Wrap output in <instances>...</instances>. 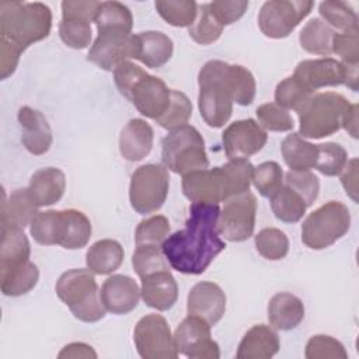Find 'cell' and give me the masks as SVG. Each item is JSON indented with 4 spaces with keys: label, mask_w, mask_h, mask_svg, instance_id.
Wrapping results in <instances>:
<instances>
[{
    "label": "cell",
    "mask_w": 359,
    "mask_h": 359,
    "mask_svg": "<svg viewBox=\"0 0 359 359\" xmlns=\"http://www.w3.org/2000/svg\"><path fill=\"white\" fill-rule=\"evenodd\" d=\"M220 209L213 203H192L184 229L168 234L161 251L170 266L181 273L201 275L226 248L217 230Z\"/></svg>",
    "instance_id": "cell-1"
},
{
    "label": "cell",
    "mask_w": 359,
    "mask_h": 359,
    "mask_svg": "<svg viewBox=\"0 0 359 359\" xmlns=\"http://www.w3.org/2000/svg\"><path fill=\"white\" fill-rule=\"evenodd\" d=\"M114 81L119 93L146 118L156 121L170 105L171 88L160 77L146 73L129 60L115 67Z\"/></svg>",
    "instance_id": "cell-2"
},
{
    "label": "cell",
    "mask_w": 359,
    "mask_h": 359,
    "mask_svg": "<svg viewBox=\"0 0 359 359\" xmlns=\"http://www.w3.org/2000/svg\"><path fill=\"white\" fill-rule=\"evenodd\" d=\"M52 28V11L39 1H1L0 39L25 50L34 42L48 38Z\"/></svg>",
    "instance_id": "cell-3"
},
{
    "label": "cell",
    "mask_w": 359,
    "mask_h": 359,
    "mask_svg": "<svg viewBox=\"0 0 359 359\" xmlns=\"http://www.w3.org/2000/svg\"><path fill=\"white\" fill-rule=\"evenodd\" d=\"M29 233L38 244L79 250L90 241L93 227L90 219L80 210L50 209L36 213L29 224Z\"/></svg>",
    "instance_id": "cell-4"
},
{
    "label": "cell",
    "mask_w": 359,
    "mask_h": 359,
    "mask_svg": "<svg viewBox=\"0 0 359 359\" xmlns=\"http://www.w3.org/2000/svg\"><path fill=\"white\" fill-rule=\"evenodd\" d=\"M93 273L90 269H69L59 276L55 286L57 297L84 323H97L107 311Z\"/></svg>",
    "instance_id": "cell-5"
},
{
    "label": "cell",
    "mask_w": 359,
    "mask_h": 359,
    "mask_svg": "<svg viewBox=\"0 0 359 359\" xmlns=\"http://www.w3.org/2000/svg\"><path fill=\"white\" fill-rule=\"evenodd\" d=\"M161 160L165 168L181 175L209 165L205 140L198 129L191 125L170 130L163 137Z\"/></svg>",
    "instance_id": "cell-6"
},
{
    "label": "cell",
    "mask_w": 359,
    "mask_h": 359,
    "mask_svg": "<svg viewBox=\"0 0 359 359\" xmlns=\"http://www.w3.org/2000/svg\"><path fill=\"white\" fill-rule=\"evenodd\" d=\"M349 101L339 93H316L307 105L297 114L299 135L309 139L331 136L342 128V116Z\"/></svg>",
    "instance_id": "cell-7"
},
{
    "label": "cell",
    "mask_w": 359,
    "mask_h": 359,
    "mask_svg": "<svg viewBox=\"0 0 359 359\" xmlns=\"http://www.w3.org/2000/svg\"><path fill=\"white\" fill-rule=\"evenodd\" d=\"M351 227L349 209L330 201L313 210L302 224V241L311 250H324L342 238Z\"/></svg>",
    "instance_id": "cell-8"
},
{
    "label": "cell",
    "mask_w": 359,
    "mask_h": 359,
    "mask_svg": "<svg viewBox=\"0 0 359 359\" xmlns=\"http://www.w3.org/2000/svg\"><path fill=\"white\" fill-rule=\"evenodd\" d=\"M198 107L210 128H222L231 116L233 100L220 77V60L206 62L198 74Z\"/></svg>",
    "instance_id": "cell-9"
},
{
    "label": "cell",
    "mask_w": 359,
    "mask_h": 359,
    "mask_svg": "<svg viewBox=\"0 0 359 359\" xmlns=\"http://www.w3.org/2000/svg\"><path fill=\"white\" fill-rule=\"evenodd\" d=\"M170 175L161 164H144L135 170L129 184L130 206L140 215L157 212L165 202Z\"/></svg>",
    "instance_id": "cell-10"
},
{
    "label": "cell",
    "mask_w": 359,
    "mask_h": 359,
    "mask_svg": "<svg viewBox=\"0 0 359 359\" xmlns=\"http://www.w3.org/2000/svg\"><path fill=\"white\" fill-rule=\"evenodd\" d=\"M313 6L314 3L310 0L265 1L258 14V27L268 38H286L310 14Z\"/></svg>",
    "instance_id": "cell-11"
},
{
    "label": "cell",
    "mask_w": 359,
    "mask_h": 359,
    "mask_svg": "<svg viewBox=\"0 0 359 359\" xmlns=\"http://www.w3.org/2000/svg\"><path fill=\"white\" fill-rule=\"evenodd\" d=\"M133 341L143 359H175L178 356L170 325L160 314L142 317L135 325Z\"/></svg>",
    "instance_id": "cell-12"
},
{
    "label": "cell",
    "mask_w": 359,
    "mask_h": 359,
    "mask_svg": "<svg viewBox=\"0 0 359 359\" xmlns=\"http://www.w3.org/2000/svg\"><path fill=\"white\" fill-rule=\"evenodd\" d=\"M257 216V199L250 191L224 201V208L219 213L217 230L227 241L240 243L254 234Z\"/></svg>",
    "instance_id": "cell-13"
},
{
    "label": "cell",
    "mask_w": 359,
    "mask_h": 359,
    "mask_svg": "<svg viewBox=\"0 0 359 359\" xmlns=\"http://www.w3.org/2000/svg\"><path fill=\"white\" fill-rule=\"evenodd\" d=\"M174 344L178 353L191 359H219L220 351L212 339L210 325L201 317H185L174 332Z\"/></svg>",
    "instance_id": "cell-14"
},
{
    "label": "cell",
    "mask_w": 359,
    "mask_h": 359,
    "mask_svg": "<svg viewBox=\"0 0 359 359\" xmlns=\"http://www.w3.org/2000/svg\"><path fill=\"white\" fill-rule=\"evenodd\" d=\"M136 52L135 34L98 32L87 53V60L102 70L112 72L122 62L136 59Z\"/></svg>",
    "instance_id": "cell-15"
},
{
    "label": "cell",
    "mask_w": 359,
    "mask_h": 359,
    "mask_svg": "<svg viewBox=\"0 0 359 359\" xmlns=\"http://www.w3.org/2000/svg\"><path fill=\"white\" fill-rule=\"evenodd\" d=\"M268 139L266 132L254 119H240L230 123L223 135V149L230 160L248 158L262 150Z\"/></svg>",
    "instance_id": "cell-16"
},
{
    "label": "cell",
    "mask_w": 359,
    "mask_h": 359,
    "mask_svg": "<svg viewBox=\"0 0 359 359\" xmlns=\"http://www.w3.org/2000/svg\"><path fill=\"white\" fill-rule=\"evenodd\" d=\"M182 192L192 203L217 205L227 199L222 167L203 168L182 175Z\"/></svg>",
    "instance_id": "cell-17"
},
{
    "label": "cell",
    "mask_w": 359,
    "mask_h": 359,
    "mask_svg": "<svg viewBox=\"0 0 359 359\" xmlns=\"http://www.w3.org/2000/svg\"><path fill=\"white\" fill-rule=\"evenodd\" d=\"M293 76L314 91L323 87H335L345 83V66L332 57L309 59L297 63Z\"/></svg>",
    "instance_id": "cell-18"
},
{
    "label": "cell",
    "mask_w": 359,
    "mask_h": 359,
    "mask_svg": "<svg viewBox=\"0 0 359 359\" xmlns=\"http://www.w3.org/2000/svg\"><path fill=\"white\" fill-rule=\"evenodd\" d=\"M187 311L203 318L210 327L216 325L226 311V294L213 282H199L188 293Z\"/></svg>",
    "instance_id": "cell-19"
},
{
    "label": "cell",
    "mask_w": 359,
    "mask_h": 359,
    "mask_svg": "<svg viewBox=\"0 0 359 359\" xmlns=\"http://www.w3.org/2000/svg\"><path fill=\"white\" fill-rule=\"evenodd\" d=\"M100 294L107 311L123 316L136 309L140 299V289L130 276L112 275L104 280Z\"/></svg>",
    "instance_id": "cell-20"
},
{
    "label": "cell",
    "mask_w": 359,
    "mask_h": 359,
    "mask_svg": "<svg viewBox=\"0 0 359 359\" xmlns=\"http://www.w3.org/2000/svg\"><path fill=\"white\" fill-rule=\"evenodd\" d=\"M17 119L21 128V142L34 156L45 154L52 146V129L42 112L24 105L18 109Z\"/></svg>",
    "instance_id": "cell-21"
},
{
    "label": "cell",
    "mask_w": 359,
    "mask_h": 359,
    "mask_svg": "<svg viewBox=\"0 0 359 359\" xmlns=\"http://www.w3.org/2000/svg\"><path fill=\"white\" fill-rule=\"evenodd\" d=\"M143 302L158 311L170 310L178 299V285L170 269H160L140 278Z\"/></svg>",
    "instance_id": "cell-22"
},
{
    "label": "cell",
    "mask_w": 359,
    "mask_h": 359,
    "mask_svg": "<svg viewBox=\"0 0 359 359\" xmlns=\"http://www.w3.org/2000/svg\"><path fill=\"white\" fill-rule=\"evenodd\" d=\"M154 133L151 126L140 119H130L121 130L119 151L128 161H139L144 158L153 147Z\"/></svg>",
    "instance_id": "cell-23"
},
{
    "label": "cell",
    "mask_w": 359,
    "mask_h": 359,
    "mask_svg": "<svg viewBox=\"0 0 359 359\" xmlns=\"http://www.w3.org/2000/svg\"><path fill=\"white\" fill-rule=\"evenodd\" d=\"M280 348L278 334L265 324L251 327L237 349V359H271Z\"/></svg>",
    "instance_id": "cell-24"
},
{
    "label": "cell",
    "mask_w": 359,
    "mask_h": 359,
    "mask_svg": "<svg viewBox=\"0 0 359 359\" xmlns=\"http://www.w3.org/2000/svg\"><path fill=\"white\" fill-rule=\"evenodd\" d=\"M66 189L65 174L55 167L35 171L29 180L28 192L38 208L50 206L59 202Z\"/></svg>",
    "instance_id": "cell-25"
},
{
    "label": "cell",
    "mask_w": 359,
    "mask_h": 359,
    "mask_svg": "<svg viewBox=\"0 0 359 359\" xmlns=\"http://www.w3.org/2000/svg\"><path fill=\"white\" fill-rule=\"evenodd\" d=\"M136 59L151 69L164 66L172 56L174 45L170 36L160 31H143L135 34Z\"/></svg>",
    "instance_id": "cell-26"
},
{
    "label": "cell",
    "mask_w": 359,
    "mask_h": 359,
    "mask_svg": "<svg viewBox=\"0 0 359 359\" xmlns=\"http://www.w3.org/2000/svg\"><path fill=\"white\" fill-rule=\"evenodd\" d=\"M303 318L304 304L293 293H276L268 303V321L276 330L290 331L296 328Z\"/></svg>",
    "instance_id": "cell-27"
},
{
    "label": "cell",
    "mask_w": 359,
    "mask_h": 359,
    "mask_svg": "<svg viewBox=\"0 0 359 359\" xmlns=\"http://www.w3.org/2000/svg\"><path fill=\"white\" fill-rule=\"evenodd\" d=\"M220 76L233 102L250 105L254 101L257 84L252 73L247 67L220 62Z\"/></svg>",
    "instance_id": "cell-28"
},
{
    "label": "cell",
    "mask_w": 359,
    "mask_h": 359,
    "mask_svg": "<svg viewBox=\"0 0 359 359\" xmlns=\"http://www.w3.org/2000/svg\"><path fill=\"white\" fill-rule=\"evenodd\" d=\"M125 257L123 247L111 238L95 241L86 254L87 268L97 275H108L116 271Z\"/></svg>",
    "instance_id": "cell-29"
},
{
    "label": "cell",
    "mask_w": 359,
    "mask_h": 359,
    "mask_svg": "<svg viewBox=\"0 0 359 359\" xmlns=\"http://www.w3.org/2000/svg\"><path fill=\"white\" fill-rule=\"evenodd\" d=\"M29 241L22 229L1 224L0 272L11 269L29 259Z\"/></svg>",
    "instance_id": "cell-30"
},
{
    "label": "cell",
    "mask_w": 359,
    "mask_h": 359,
    "mask_svg": "<svg viewBox=\"0 0 359 359\" xmlns=\"http://www.w3.org/2000/svg\"><path fill=\"white\" fill-rule=\"evenodd\" d=\"M38 206L32 201L28 188H20L11 192L8 199H3L1 224L22 229L31 224L36 216Z\"/></svg>",
    "instance_id": "cell-31"
},
{
    "label": "cell",
    "mask_w": 359,
    "mask_h": 359,
    "mask_svg": "<svg viewBox=\"0 0 359 359\" xmlns=\"http://www.w3.org/2000/svg\"><path fill=\"white\" fill-rule=\"evenodd\" d=\"M282 157L293 171H307L314 168L317 160V144H313L299 133L287 135L280 144Z\"/></svg>",
    "instance_id": "cell-32"
},
{
    "label": "cell",
    "mask_w": 359,
    "mask_h": 359,
    "mask_svg": "<svg viewBox=\"0 0 359 359\" xmlns=\"http://www.w3.org/2000/svg\"><path fill=\"white\" fill-rule=\"evenodd\" d=\"M94 22L98 32L132 34L133 17L130 10L119 1H100Z\"/></svg>",
    "instance_id": "cell-33"
},
{
    "label": "cell",
    "mask_w": 359,
    "mask_h": 359,
    "mask_svg": "<svg viewBox=\"0 0 359 359\" xmlns=\"http://www.w3.org/2000/svg\"><path fill=\"white\" fill-rule=\"evenodd\" d=\"M39 279L38 266L29 259L4 272H0V287L4 296L17 297L31 292Z\"/></svg>",
    "instance_id": "cell-34"
},
{
    "label": "cell",
    "mask_w": 359,
    "mask_h": 359,
    "mask_svg": "<svg viewBox=\"0 0 359 359\" xmlns=\"http://www.w3.org/2000/svg\"><path fill=\"white\" fill-rule=\"evenodd\" d=\"M334 29L321 18H311L299 34L300 46L313 55L330 56L332 53Z\"/></svg>",
    "instance_id": "cell-35"
},
{
    "label": "cell",
    "mask_w": 359,
    "mask_h": 359,
    "mask_svg": "<svg viewBox=\"0 0 359 359\" xmlns=\"http://www.w3.org/2000/svg\"><path fill=\"white\" fill-rule=\"evenodd\" d=\"M271 209L276 219L285 223L299 222L309 208L304 199L287 185H282L271 198Z\"/></svg>",
    "instance_id": "cell-36"
},
{
    "label": "cell",
    "mask_w": 359,
    "mask_h": 359,
    "mask_svg": "<svg viewBox=\"0 0 359 359\" xmlns=\"http://www.w3.org/2000/svg\"><path fill=\"white\" fill-rule=\"evenodd\" d=\"M314 94V91L309 90L294 76H289L278 83L275 88V101L279 107L293 109L299 114Z\"/></svg>",
    "instance_id": "cell-37"
},
{
    "label": "cell",
    "mask_w": 359,
    "mask_h": 359,
    "mask_svg": "<svg viewBox=\"0 0 359 359\" xmlns=\"http://www.w3.org/2000/svg\"><path fill=\"white\" fill-rule=\"evenodd\" d=\"M91 21L81 15L62 14L59 36L65 45L73 49H84L91 42Z\"/></svg>",
    "instance_id": "cell-38"
},
{
    "label": "cell",
    "mask_w": 359,
    "mask_h": 359,
    "mask_svg": "<svg viewBox=\"0 0 359 359\" xmlns=\"http://www.w3.org/2000/svg\"><path fill=\"white\" fill-rule=\"evenodd\" d=\"M318 11L328 25L344 32H358V15L349 3L341 0L321 1Z\"/></svg>",
    "instance_id": "cell-39"
},
{
    "label": "cell",
    "mask_w": 359,
    "mask_h": 359,
    "mask_svg": "<svg viewBox=\"0 0 359 359\" xmlns=\"http://www.w3.org/2000/svg\"><path fill=\"white\" fill-rule=\"evenodd\" d=\"M154 7L160 17L172 27H191L198 14V4L192 0H157Z\"/></svg>",
    "instance_id": "cell-40"
},
{
    "label": "cell",
    "mask_w": 359,
    "mask_h": 359,
    "mask_svg": "<svg viewBox=\"0 0 359 359\" xmlns=\"http://www.w3.org/2000/svg\"><path fill=\"white\" fill-rule=\"evenodd\" d=\"M222 171L224 175L227 199L250 191L254 165L248 161V158L230 160L229 163L222 165Z\"/></svg>",
    "instance_id": "cell-41"
},
{
    "label": "cell",
    "mask_w": 359,
    "mask_h": 359,
    "mask_svg": "<svg viewBox=\"0 0 359 359\" xmlns=\"http://www.w3.org/2000/svg\"><path fill=\"white\" fill-rule=\"evenodd\" d=\"M223 32V25L210 13L209 4H199L198 14L194 24L188 28L189 36L199 45H209L216 42Z\"/></svg>",
    "instance_id": "cell-42"
},
{
    "label": "cell",
    "mask_w": 359,
    "mask_h": 359,
    "mask_svg": "<svg viewBox=\"0 0 359 359\" xmlns=\"http://www.w3.org/2000/svg\"><path fill=\"white\" fill-rule=\"evenodd\" d=\"M255 248L265 259L279 261L289 251V238L282 230L266 227L255 236Z\"/></svg>",
    "instance_id": "cell-43"
},
{
    "label": "cell",
    "mask_w": 359,
    "mask_h": 359,
    "mask_svg": "<svg viewBox=\"0 0 359 359\" xmlns=\"http://www.w3.org/2000/svg\"><path fill=\"white\" fill-rule=\"evenodd\" d=\"M192 115V104L189 98L178 91L171 90V101L167 111L156 119V122L168 130H174L184 125H188V121Z\"/></svg>",
    "instance_id": "cell-44"
},
{
    "label": "cell",
    "mask_w": 359,
    "mask_h": 359,
    "mask_svg": "<svg viewBox=\"0 0 359 359\" xmlns=\"http://www.w3.org/2000/svg\"><path fill=\"white\" fill-rule=\"evenodd\" d=\"M348 161L346 150L334 142L317 144V160L314 168L327 177H334L342 172Z\"/></svg>",
    "instance_id": "cell-45"
},
{
    "label": "cell",
    "mask_w": 359,
    "mask_h": 359,
    "mask_svg": "<svg viewBox=\"0 0 359 359\" xmlns=\"http://www.w3.org/2000/svg\"><path fill=\"white\" fill-rule=\"evenodd\" d=\"M170 234V222L163 215L142 220L135 231L136 245H160Z\"/></svg>",
    "instance_id": "cell-46"
},
{
    "label": "cell",
    "mask_w": 359,
    "mask_h": 359,
    "mask_svg": "<svg viewBox=\"0 0 359 359\" xmlns=\"http://www.w3.org/2000/svg\"><path fill=\"white\" fill-rule=\"evenodd\" d=\"M252 184L264 198H271L283 185V171L276 161H264L254 167Z\"/></svg>",
    "instance_id": "cell-47"
},
{
    "label": "cell",
    "mask_w": 359,
    "mask_h": 359,
    "mask_svg": "<svg viewBox=\"0 0 359 359\" xmlns=\"http://www.w3.org/2000/svg\"><path fill=\"white\" fill-rule=\"evenodd\" d=\"M132 265L139 278L160 269H168V262L160 245H136Z\"/></svg>",
    "instance_id": "cell-48"
},
{
    "label": "cell",
    "mask_w": 359,
    "mask_h": 359,
    "mask_svg": "<svg viewBox=\"0 0 359 359\" xmlns=\"http://www.w3.org/2000/svg\"><path fill=\"white\" fill-rule=\"evenodd\" d=\"M258 125L264 130L271 132H287L292 130L294 123L287 109L279 107L276 102H266L257 108Z\"/></svg>",
    "instance_id": "cell-49"
},
{
    "label": "cell",
    "mask_w": 359,
    "mask_h": 359,
    "mask_svg": "<svg viewBox=\"0 0 359 359\" xmlns=\"http://www.w3.org/2000/svg\"><path fill=\"white\" fill-rule=\"evenodd\" d=\"M304 356L307 359H346L344 345L330 335H314L307 341Z\"/></svg>",
    "instance_id": "cell-50"
},
{
    "label": "cell",
    "mask_w": 359,
    "mask_h": 359,
    "mask_svg": "<svg viewBox=\"0 0 359 359\" xmlns=\"http://www.w3.org/2000/svg\"><path fill=\"white\" fill-rule=\"evenodd\" d=\"M283 181H285V185L292 188L294 192H297L304 199L307 206L313 205L318 196L320 181L310 170H307V171L289 170L285 174Z\"/></svg>",
    "instance_id": "cell-51"
},
{
    "label": "cell",
    "mask_w": 359,
    "mask_h": 359,
    "mask_svg": "<svg viewBox=\"0 0 359 359\" xmlns=\"http://www.w3.org/2000/svg\"><path fill=\"white\" fill-rule=\"evenodd\" d=\"M332 53L341 57V62L358 65L359 62V36L358 32L334 34Z\"/></svg>",
    "instance_id": "cell-52"
},
{
    "label": "cell",
    "mask_w": 359,
    "mask_h": 359,
    "mask_svg": "<svg viewBox=\"0 0 359 359\" xmlns=\"http://www.w3.org/2000/svg\"><path fill=\"white\" fill-rule=\"evenodd\" d=\"M209 4L210 13L224 27L240 20L248 8V1H224L216 0Z\"/></svg>",
    "instance_id": "cell-53"
},
{
    "label": "cell",
    "mask_w": 359,
    "mask_h": 359,
    "mask_svg": "<svg viewBox=\"0 0 359 359\" xmlns=\"http://www.w3.org/2000/svg\"><path fill=\"white\" fill-rule=\"evenodd\" d=\"M21 53L22 50H20L15 45L0 39V79L1 80L7 79L15 72Z\"/></svg>",
    "instance_id": "cell-54"
},
{
    "label": "cell",
    "mask_w": 359,
    "mask_h": 359,
    "mask_svg": "<svg viewBox=\"0 0 359 359\" xmlns=\"http://www.w3.org/2000/svg\"><path fill=\"white\" fill-rule=\"evenodd\" d=\"M342 171L341 184L346 195L351 196L353 202H358V158L346 161Z\"/></svg>",
    "instance_id": "cell-55"
},
{
    "label": "cell",
    "mask_w": 359,
    "mask_h": 359,
    "mask_svg": "<svg viewBox=\"0 0 359 359\" xmlns=\"http://www.w3.org/2000/svg\"><path fill=\"white\" fill-rule=\"evenodd\" d=\"M100 6V1H70L66 0L62 3V14H74V15H81L88 18L90 21H94L97 8Z\"/></svg>",
    "instance_id": "cell-56"
},
{
    "label": "cell",
    "mask_w": 359,
    "mask_h": 359,
    "mask_svg": "<svg viewBox=\"0 0 359 359\" xmlns=\"http://www.w3.org/2000/svg\"><path fill=\"white\" fill-rule=\"evenodd\" d=\"M62 358H97V353L93 351V348L83 342H73L66 345L57 355Z\"/></svg>",
    "instance_id": "cell-57"
},
{
    "label": "cell",
    "mask_w": 359,
    "mask_h": 359,
    "mask_svg": "<svg viewBox=\"0 0 359 359\" xmlns=\"http://www.w3.org/2000/svg\"><path fill=\"white\" fill-rule=\"evenodd\" d=\"M342 128L353 137H358V104H349L344 116H342Z\"/></svg>",
    "instance_id": "cell-58"
},
{
    "label": "cell",
    "mask_w": 359,
    "mask_h": 359,
    "mask_svg": "<svg viewBox=\"0 0 359 359\" xmlns=\"http://www.w3.org/2000/svg\"><path fill=\"white\" fill-rule=\"evenodd\" d=\"M344 63V62H342ZM345 66V86L349 87L352 91H358V83H359V76H358V65H351V63H344Z\"/></svg>",
    "instance_id": "cell-59"
}]
</instances>
